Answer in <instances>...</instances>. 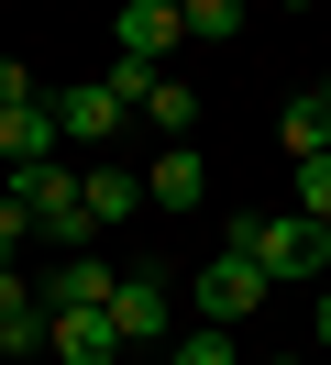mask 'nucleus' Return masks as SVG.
<instances>
[{"label":"nucleus","mask_w":331,"mask_h":365,"mask_svg":"<svg viewBox=\"0 0 331 365\" xmlns=\"http://www.w3.org/2000/svg\"><path fill=\"white\" fill-rule=\"evenodd\" d=\"M221 244H232L243 266H265V277H309V266H320V232H309L298 210H232Z\"/></svg>","instance_id":"1"},{"label":"nucleus","mask_w":331,"mask_h":365,"mask_svg":"<svg viewBox=\"0 0 331 365\" xmlns=\"http://www.w3.org/2000/svg\"><path fill=\"white\" fill-rule=\"evenodd\" d=\"M110 332H122L132 354H154V343L177 332V288H166V266H122V288H110Z\"/></svg>","instance_id":"2"},{"label":"nucleus","mask_w":331,"mask_h":365,"mask_svg":"<svg viewBox=\"0 0 331 365\" xmlns=\"http://www.w3.org/2000/svg\"><path fill=\"white\" fill-rule=\"evenodd\" d=\"M177 34H188L177 0H122V11H110V56H122V67H166Z\"/></svg>","instance_id":"3"},{"label":"nucleus","mask_w":331,"mask_h":365,"mask_svg":"<svg viewBox=\"0 0 331 365\" xmlns=\"http://www.w3.org/2000/svg\"><path fill=\"white\" fill-rule=\"evenodd\" d=\"M265 288H276V277H265V266H243V255L221 244L210 266H199V321H221V332H232V321H254V310H265Z\"/></svg>","instance_id":"4"},{"label":"nucleus","mask_w":331,"mask_h":365,"mask_svg":"<svg viewBox=\"0 0 331 365\" xmlns=\"http://www.w3.org/2000/svg\"><path fill=\"white\" fill-rule=\"evenodd\" d=\"M44 100H56V133H66V144H88V155H100V144L122 133V111H132L110 78H78V89H44Z\"/></svg>","instance_id":"5"},{"label":"nucleus","mask_w":331,"mask_h":365,"mask_svg":"<svg viewBox=\"0 0 331 365\" xmlns=\"http://www.w3.org/2000/svg\"><path fill=\"white\" fill-rule=\"evenodd\" d=\"M110 288H122V266H100V255H66L56 277H33V310H110Z\"/></svg>","instance_id":"6"},{"label":"nucleus","mask_w":331,"mask_h":365,"mask_svg":"<svg viewBox=\"0 0 331 365\" xmlns=\"http://www.w3.org/2000/svg\"><path fill=\"white\" fill-rule=\"evenodd\" d=\"M44 354H56V365H122L132 343L110 332V310H56V321H44Z\"/></svg>","instance_id":"7"},{"label":"nucleus","mask_w":331,"mask_h":365,"mask_svg":"<svg viewBox=\"0 0 331 365\" xmlns=\"http://www.w3.org/2000/svg\"><path fill=\"white\" fill-rule=\"evenodd\" d=\"M66 155V133H56V100H22V111H0V166H56Z\"/></svg>","instance_id":"8"},{"label":"nucleus","mask_w":331,"mask_h":365,"mask_svg":"<svg viewBox=\"0 0 331 365\" xmlns=\"http://www.w3.org/2000/svg\"><path fill=\"white\" fill-rule=\"evenodd\" d=\"M78 210H88V232L132 222L144 210V166H78Z\"/></svg>","instance_id":"9"},{"label":"nucleus","mask_w":331,"mask_h":365,"mask_svg":"<svg viewBox=\"0 0 331 365\" xmlns=\"http://www.w3.org/2000/svg\"><path fill=\"white\" fill-rule=\"evenodd\" d=\"M210 200V166H199V144H166V155L144 166V210H199Z\"/></svg>","instance_id":"10"},{"label":"nucleus","mask_w":331,"mask_h":365,"mask_svg":"<svg viewBox=\"0 0 331 365\" xmlns=\"http://www.w3.org/2000/svg\"><path fill=\"white\" fill-rule=\"evenodd\" d=\"M276 144H287V166H309V155H331V111H320V89H309L298 111L276 122Z\"/></svg>","instance_id":"11"},{"label":"nucleus","mask_w":331,"mask_h":365,"mask_svg":"<svg viewBox=\"0 0 331 365\" xmlns=\"http://www.w3.org/2000/svg\"><path fill=\"white\" fill-rule=\"evenodd\" d=\"M287 210H298V222H331V155H309V166H298V188H287Z\"/></svg>","instance_id":"12"},{"label":"nucleus","mask_w":331,"mask_h":365,"mask_svg":"<svg viewBox=\"0 0 331 365\" xmlns=\"http://www.w3.org/2000/svg\"><path fill=\"white\" fill-rule=\"evenodd\" d=\"M177 11H188V34H210V45L243 34V0H177Z\"/></svg>","instance_id":"13"},{"label":"nucleus","mask_w":331,"mask_h":365,"mask_svg":"<svg viewBox=\"0 0 331 365\" xmlns=\"http://www.w3.org/2000/svg\"><path fill=\"white\" fill-rule=\"evenodd\" d=\"M166 365H243V354H232V332H221V321H199V332H188V343H177V354H166Z\"/></svg>","instance_id":"14"},{"label":"nucleus","mask_w":331,"mask_h":365,"mask_svg":"<svg viewBox=\"0 0 331 365\" xmlns=\"http://www.w3.org/2000/svg\"><path fill=\"white\" fill-rule=\"evenodd\" d=\"M22 232H33V210H22L11 188H0V266H11V244H22Z\"/></svg>","instance_id":"15"},{"label":"nucleus","mask_w":331,"mask_h":365,"mask_svg":"<svg viewBox=\"0 0 331 365\" xmlns=\"http://www.w3.org/2000/svg\"><path fill=\"white\" fill-rule=\"evenodd\" d=\"M22 100H44V89H33V78L11 67V56H0V111H22Z\"/></svg>","instance_id":"16"},{"label":"nucleus","mask_w":331,"mask_h":365,"mask_svg":"<svg viewBox=\"0 0 331 365\" xmlns=\"http://www.w3.org/2000/svg\"><path fill=\"white\" fill-rule=\"evenodd\" d=\"M320 354H331V288H320Z\"/></svg>","instance_id":"17"},{"label":"nucleus","mask_w":331,"mask_h":365,"mask_svg":"<svg viewBox=\"0 0 331 365\" xmlns=\"http://www.w3.org/2000/svg\"><path fill=\"white\" fill-rule=\"evenodd\" d=\"M309 232H320V266H331V222H309Z\"/></svg>","instance_id":"18"},{"label":"nucleus","mask_w":331,"mask_h":365,"mask_svg":"<svg viewBox=\"0 0 331 365\" xmlns=\"http://www.w3.org/2000/svg\"><path fill=\"white\" fill-rule=\"evenodd\" d=\"M287 11H309V0H287Z\"/></svg>","instance_id":"19"},{"label":"nucleus","mask_w":331,"mask_h":365,"mask_svg":"<svg viewBox=\"0 0 331 365\" xmlns=\"http://www.w3.org/2000/svg\"><path fill=\"white\" fill-rule=\"evenodd\" d=\"M0 188H11V166H0Z\"/></svg>","instance_id":"20"}]
</instances>
